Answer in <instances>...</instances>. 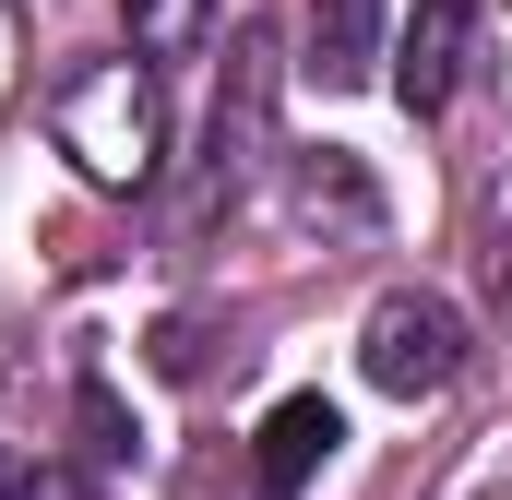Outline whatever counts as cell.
Masks as SVG:
<instances>
[{
  "label": "cell",
  "mask_w": 512,
  "mask_h": 500,
  "mask_svg": "<svg viewBox=\"0 0 512 500\" xmlns=\"http://www.w3.org/2000/svg\"><path fill=\"white\" fill-rule=\"evenodd\" d=\"M334 441H346V417L322 405V393H286L274 417H262V453H251V477H262V500H298L322 465H334Z\"/></svg>",
  "instance_id": "5"
},
{
  "label": "cell",
  "mask_w": 512,
  "mask_h": 500,
  "mask_svg": "<svg viewBox=\"0 0 512 500\" xmlns=\"http://www.w3.org/2000/svg\"><path fill=\"white\" fill-rule=\"evenodd\" d=\"M120 24H131V60H143V72L215 48V0H120Z\"/></svg>",
  "instance_id": "8"
},
{
  "label": "cell",
  "mask_w": 512,
  "mask_h": 500,
  "mask_svg": "<svg viewBox=\"0 0 512 500\" xmlns=\"http://www.w3.org/2000/svg\"><path fill=\"white\" fill-rule=\"evenodd\" d=\"M262 120H274V48L239 36V60H227V108H215V167H203V203H239V179L262 167Z\"/></svg>",
  "instance_id": "4"
},
{
  "label": "cell",
  "mask_w": 512,
  "mask_h": 500,
  "mask_svg": "<svg viewBox=\"0 0 512 500\" xmlns=\"http://www.w3.org/2000/svg\"><path fill=\"white\" fill-rule=\"evenodd\" d=\"M477 500H512V477H501V489H477Z\"/></svg>",
  "instance_id": "10"
},
{
  "label": "cell",
  "mask_w": 512,
  "mask_h": 500,
  "mask_svg": "<svg viewBox=\"0 0 512 500\" xmlns=\"http://www.w3.org/2000/svg\"><path fill=\"white\" fill-rule=\"evenodd\" d=\"M0 500H84L72 477H36V465H0Z\"/></svg>",
  "instance_id": "9"
},
{
  "label": "cell",
  "mask_w": 512,
  "mask_h": 500,
  "mask_svg": "<svg viewBox=\"0 0 512 500\" xmlns=\"http://www.w3.org/2000/svg\"><path fill=\"white\" fill-rule=\"evenodd\" d=\"M465 48H477V12H465V0H417L405 36H393V96H405L417 120H441L453 84H465Z\"/></svg>",
  "instance_id": "3"
},
{
  "label": "cell",
  "mask_w": 512,
  "mask_h": 500,
  "mask_svg": "<svg viewBox=\"0 0 512 500\" xmlns=\"http://www.w3.org/2000/svg\"><path fill=\"white\" fill-rule=\"evenodd\" d=\"M298 227H346V239H370V227H382V191H370V167H358L346 143L298 155Z\"/></svg>",
  "instance_id": "6"
},
{
  "label": "cell",
  "mask_w": 512,
  "mask_h": 500,
  "mask_svg": "<svg viewBox=\"0 0 512 500\" xmlns=\"http://www.w3.org/2000/svg\"><path fill=\"white\" fill-rule=\"evenodd\" d=\"M358 370L382 381V393H441V381L465 370V310L453 298H429V286H393L382 310H370V334H358Z\"/></svg>",
  "instance_id": "2"
},
{
  "label": "cell",
  "mask_w": 512,
  "mask_h": 500,
  "mask_svg": "<svg viewBox=\"0 0 512 500\" xmlns=\"http://www.w3.org/2000/svg\"><path fill=\"white\" fill-rule=\"evenodd\" d=\"M48 131H60V155H72L96 191H143V179L167 167V96H155L143 60H96V72H72L60 108H48Z\"/></svg>",
  "instance_id": "1"
},
{
  "label": "cell",
  "mask_w": 512,
  "mask_h": 500,
  "mask_svg": "<svg viewBox=\"0 0 512 500\" xmlns=\"http://www.w3.org/2000/svg\"><path fill=\"white\" fill-rule=\"evenodd\" d=\"M310 72L322 84H370L382 72V0H310Z\"/></svg>",
  "instance_id": "7"
}]
</instances>
